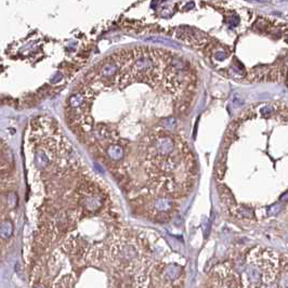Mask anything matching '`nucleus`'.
Returning <instances> with one entry per match:
<instances>
[{"label":"nucleus","instance_id":"f257e3e1","mask_svg":"<svg viewBox=\"0 0 288 288\" xmlns=\"http://www.w3.org/2000/svg\"><path fill=\"white\" fill-rule=\"evenodd\" d=\"M279 272V259L273 250L255 248L247 256L242 273L245 288H270Z\"/></svg>","mask_w":288,"mask_h":288},{"label":"nucleus","instance_id":"f03ea898","mask_svg":"<svg viewBox=\"0 0 288 288\" xmlns=\"http://www.w3.org/2000/svg\"><path fill=\"white\" fill-rule=\"evenodd\" d=\"M210 277L211 288H245L242 278L228 263L217 266L211 271Z\"/></svg>","mask_w":288,"mask_h":288},{"label":"nucleus","instance_id":"7ed1b4c3","mask_svg":"<svg viewBox=\"0 0 288 288\" xmlns=\"http://www.w3.org/2000/svg\"><path fill=\"white\" fill-rule=\"evenodd\" d=\"M183 276L184 270L178 263H166L157 268V281L163 288L179 287Z\"/></svg>","mask_w":288,"mask_h":288},{"label":"nucleus","instance_id":"20e7f679","mask_svg":"<svg viewBox=\"0 0 288 288\" xmlns=\"http://www.w3.org/2000/svg\"><path fill=\"white\" fill-rule=\"evenodd\" d=\"M75 284V277L72 274H67V275L61 277L57 282L53 284V288H73Z\"/></svg>","mask_w":288,"mask_h":288},{"label":"nucleus","instance_id":"39448f33","mask_svg":"<svg viewBox=\"0 0 288 288\" xmlns=\"http://www.w3.org/2000/svg\"><path fill=\"white\" fill-rule=\"evenodd\" d=\"M12 232H13L12 224L9 221H3L2 224H1V237H2V239L10 237V236L12 235Z\"/></svg>","mask_w":288,"mask_h":288},{"label":"nucleus","instance_id":"423d86ee","mask_svg":"<svg viewBox=\"0 0 288 288\" xmlns=\"http://www.w3.org/2000/svg\"><path fill=\"white\" fill-rule=\"evenodd\" d=\"M238 216L243 217V218H252L253 217V212L250 210V209L248 208H245V207H243V208H239L238 209Z\"/></svg>","mask_w":288,"mask_h":288},{"label":"nucleus","instance_id":"0eeeda50","mask_svg":"<svg viewBox=\"0 0 288 288\" xmlns=\"http://www.w3.org/2000/svg\"><path fill=\"white\" fill-rule=\"evenodd\" d=\"M282 207L279 204H274L268 208V214L269 216H276V214L281 211Z\"/></svg>","mask_w":288,"mask_h":288},{"label":"nucleus","instance_id":"6e6552de","mask_svg":"<svg viewBox=\"0 0 288 288\" xmlns=\"http://www.w3.org/2000/svg\"><path fill=\"white\" fill-rule=\"evenodd\" d=\"M260 112H261V115H262V116L266 117V116H270V115L272 114L273 109H272V107H270V106H264L261 108Z\"/></svg>","mask_w":288,"mask_h":288},{"label":"nucleus","instance_id":"1a4fd4ad","mask_svg":"<svg viewBox=\"0 0 288 288\" xmlns=\"http://www.w3.org/2000/svg\"><path fill=\"white\" fill-rule=\"evenodd\" d=\"M281 201H288V192H286L284 195L281 196Z\"/></svg>","mask_w":288,"mask_h":288},{"label":"nucleus","instance_id":"9d476101","mask_svg":"<svg viewBox=\"0 0 288 288\" xmlns=\"http://www.w3.org/2000/svg\"><path fill=\"white\" fill-rule=\"evenodd\" d=\"M287 40H288V39H287Z\"/></svg>","mask_w":288,"mask_h":288}]
</instances>
